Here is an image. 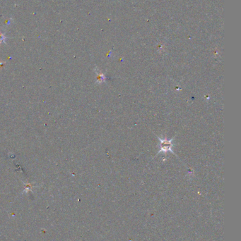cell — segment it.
Returning a JSON list of instances; mask_svg holds the SVG:
<instances>
[{
	"instance_id": "1",
	"label": "cell",
	"mask_w": 241,
	"mask_h": 241,
	"mask_svg": "<svg viewBox=\"0 0 241 241\" xmlns=\"http://www.w3.org/2000/svg\"><path fill=\"white\" fill-rule=\"evenodd\" d=\"M158 139L160 140V152H166L168 151H171V152H173V151L172 150V147H173V144L172 143V141L173 140V138H172L171 140L168 139H161V138H158Z\"/></svg>"
},
{
	"instance_id": "3",
	"label": "cell",
	"mask_w": 241,
	"mask_h": 241,
	"mask_svg": "<svg viewBox=\"0 0 241 241\" xmlns=\"http://www.w3.org/2000/svg\"><path fill=\"white\" fill-rule=\"evenodd\" d=\"M105 80V76L103 74H102V73H100V74H98V78H97V81L98 83H101V82H103Z\"/></svg>"
},
{
	"instance_id": "2",
	"label": "cell",
	"mask_w": 241,
	"mask_h": 241,
	"mask_svg": "<svg viewBox=\"0 0 241 241\" xmlns=\"http://www.w3.org/2000/svg\"><path fill=\"white\" fill-rule=\"evenodd\" d=\"M6 40H7V36L5 33H0V45L2 43H5Z\"/></svg>"
}]
</instances>
